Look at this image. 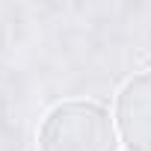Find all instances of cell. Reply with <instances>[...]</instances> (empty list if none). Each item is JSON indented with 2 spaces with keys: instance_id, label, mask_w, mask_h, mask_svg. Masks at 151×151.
<instances>
[{
  "instance_id": "cell-1",
  "label": "cell",
  "mask_w": 151,
  "mask_h": 151,
  "mask_svg": "<svg viewBox=\"0 0 151 151\" xmlns=\"http://www.w3.org/2000/svg\"><path fill=\"white\" fill-rule=\"evenodd\" d=\"M116 119L95 101H62L39 127V151H119Z\"/></svg>"
},
{
  "instance_id": "cell-2",
  "label": "cell",
  "mask_w": 151,
  "mask_h": 151,
  "mask_svg": "<svg viewBox=\"0 0 151 151\" xmlns=\"http://www.w3.org/2000/svg\"><path fill=\"white\" fill-rule=\"evenodd\" d=\"M113 119L127 151H151V71L133 74L122 86Z\"/></svg>"
}]
</instances>
